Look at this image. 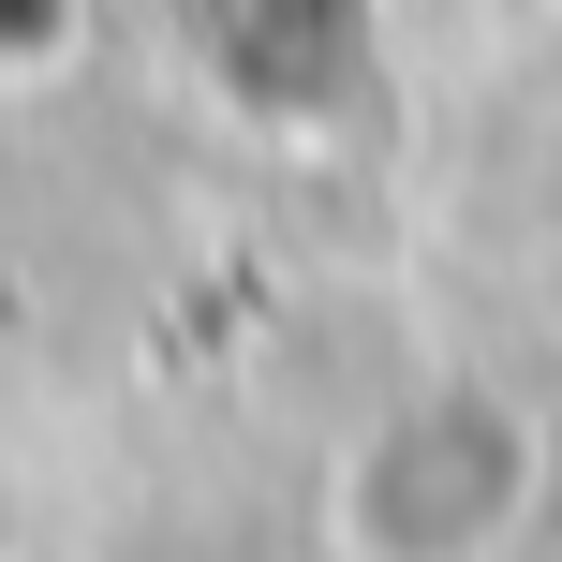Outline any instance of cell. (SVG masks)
<instances>
[{"label": "cell", "mask_w": 562, "mask_h": 562, "mask_svg": "<svg viewBox=\"0 0 562 562\" xmlns=\"http://www.w3.org/2000/svg\"><path fill=\"white\" fill-rule=\"evenodd\" d=\"M548 504V445L504 385H400L326 459V548L340 562H504Z\"/></svg>", "instance_id": "cell-1"}]
</instances>
